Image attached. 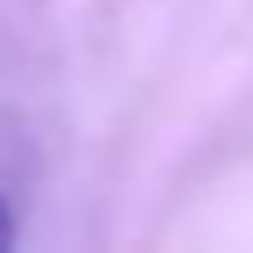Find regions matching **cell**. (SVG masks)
Segmentation results:
<instances>
[{
	"label": "cell",
	"mask_w": 253,
	"mask_h": 253,
	"mask_svg": "<svg viewBox=\"0 0 253 253\" xmlns=\"http://www.w3.org/2000/svg\"><path fill=\"white\" fill-rule=\"evenodd\" d=\"M7 239H15V217H7V203H0V246H7Z\"/></svg>",
	"instance_id": "cell-1"
}]
</instances>
